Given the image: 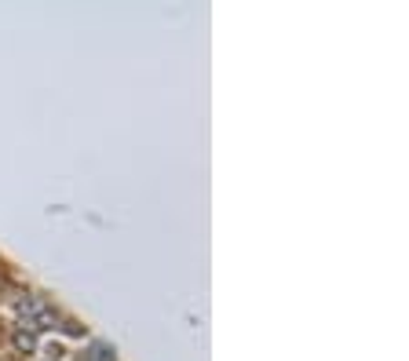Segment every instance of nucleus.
Returning <instances> with one entry per match:
<instances>
[{
    "label": "nucleus",
    "mask_w": 409,
    "mask_h": 361,
    "mask_svg": "<svg viewBox=\"0 0 409 361\" xmlns=\"http://www.w3.org/2000/svg\"><path fill=\"white\" fill-rule=\"evenodd\" d=\"M15 347H19V351H37V336H33V332H15Z\"/></svg>",
    "instance_id": "nucleus-1"
}]
</instances>
